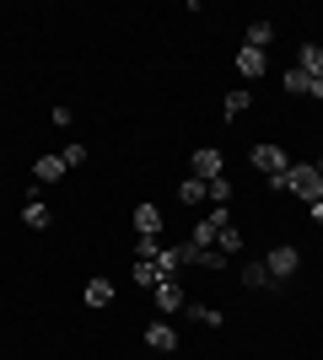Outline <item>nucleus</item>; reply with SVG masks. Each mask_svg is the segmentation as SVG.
Returning a JSON list of instances; mask_svg holds the SVG:
<instances>
[{"instance_id":"nucleus-13","label":"nucleus","mask_w":323,"mask_h":360,"mask_svg":"<svg viewBox=\"0 0 323 360\" xmlns=\"http://www.w3.org/2000/svg\"><path fill=\"white\" fill-rule=\"evenodd\" d=\"M81 301H87V307H108V301H113V280H103V274H97V280H87Z\"/></svg>"},{"instance_id":"nucleus-22","label":"nucleus","mask_w":323,"mask_h":360,"mask_svg":"<svg viewBox=\"0 0 323 360\" xmlns=\"http://www.w3.org/2000/svg\"><path fill=\"white\" fill-rule=\"evenodd\" d=\"M194 269H210V274H221V269H227V253H221V248H205Z\"/></svg>"},{"instance_id":"nucleus-16","label":"nucleus","mask_w":323,"mask_h":360,"mask_svg":"<svg viewBox=\"0 0 323 360\" xmlns=\"http://www.w3.org/2000/svg\"><path fill=\"white\" fill-rule=\"evenodd\" d=\"M22 221H27L32 231H49V226H54V210H49V205H38V199H27V210H22Z\"/></svg>"},{"instance_id":"nucleus-19","label":"nucleus","mask_w":323,"mask_h":360,"mask_svg":"<svg viewBox=\"0 0 323 360\" xmlns=\"http://www.w3.org/2000/svg\"><path fill=\"white\" fill-rule=\"evenodd\" d=\"M156 269H162V280H172V274L184 269V258H178V248H162V253H156Z\"/></svg>"},{"instance_id":"nucleus-3","label":"nucleus","mask_w":323,"mask_h":360,"mask_svg":"<svg viewBox=\"0 0 323 360\" xmlns=\"http://www.w3.org/2000/svg\"><path fill=\"white\" fill-rule=\"evenodd\" d=\"M151 301H156V312H162V317L189 312V290H184V280H178V274H172V280H162V285L151 290Z\"/></svg>"},{"instance_id":"nucleus-20","label":"nucleus","mask_w":323,"mask_h":360,"mask_svg":"<svg viewBox=\"0 0 323 360\" xmlns=\"http://www.w3.org/2000/svg\"><path fill=\"white\" fill-rule=\"evenodd\" d=\"M243 285H248V290H264V285H275V280H270V269H264V264H248V269H243Z\"/></svg>"},{"instance_id":"nucleus-11","label":"nucleus","mask_w":323,"mask_h":360,"mask_svg":"<svg viewBox=\"0 0 323 360\" xmlns=\"http://www.w3.org/2000/svg\"><path fill=\"white\" fill-rule=\"evenodd\" d=\"M248 108H253V91H248V86H237V91L221 97V113H227V119H243Z\"/></svg>"},{"instance_id":"nucleus-18","label":"nucleus","mask_w":323,"mask_h":360,"mask_svg":"<svg viewBox=\"0 0 323 360\" xmlns=\"http://www.w3.org/2000/svg\"><path fill=\"white\" fill-rule=\"evenodd\" d=\"M189 317H194L200 328H221V323H227V317L215 312V307H205V301H194V307H189Z\"/></svg>"},{"instance_id":"nucleus-12","label":"nucleus","mask_w":323,"mask_h":360,"mask_svg":"<svg viewBox=\"0 0 323 360\" xmlns=\"http://www.w3.org/2000/svg\"><path fill=\"white\" fill-rule=\"evenodd\" d=\"M237 70H243V75H248V81H259V75H264V70H270V60H264L259 49H237Z\"/></svg>"},{"instance_id":"nucleus-14","label":"nucleus","mask_w":323,"mask_h":360,"mask_svg":"<svg viewBox=\"0 0 323 360\" xmlns=\"http://www.w3.org/2000/svg\"><path fill=\"white\" fill-rule=\"evenodd\" d=\"M296 70L323 75V44H302V49H296Z\"/></svg>"},{"instance_id":"nucleus-4","label":"nucleus","mask_w":323,"mask_h":360,"mask_svg":"<svg viewBox=\"0 0 323 360\" xmlns=\"http://www.w3.org/2000/svg\"><path fill=\"white\" fill-rule=\"evenodd\" d=\"M264 269H270V280H291V274L302 269V253H296L291 242H280V248L264 253Z\"/></svg>"},{"instance_id":"nucleus-5","label":"nucleus","mask_w":323,"mask_h":360,"mask_svg":"<svg viewBox=\"0 0 323 360\" xmlns=\"http://www.w3.org/2000/svg\"><path fill=\"white\" fill-rule=\"evenodd\" d=\"M194 178H200V183L227 178V156H221L215 146H200V150H194Z\"/></svg>"},{"instance_id":"nucleus-10","label":"nucleus","mask_w":323,"mask_h":360,"mask_svg":"<svg viewBox=\"0 0 323 360\" xmlns=\"http://www.w3.org/2000/svg\"><path fill=\"white\" fill-rule=\"evenodd\" d=\"M129 221H135L140 237H156V231H162V210H156V205H135V215H129Z\"/></svg>"},{"instance_id":"nucleus-24","label":"nucleus","mask_w":323,"mask_h":360,"mask_svg":"<svg viewBox=\"0 0 323 360\" xmlns=\"http://www.w3.org/2000/svg\"><path fill=\"white\" fill-rule=\"evenodd\" d=\"M156 253H162V237H140L135 242V258H151V264H156Z\"/></svg>"},{"instance_id":"nucleus-15","label":"nucleus","mask_w":323,"mask_h":360,"mask_svg":"<svg viewBox=\"0 0 323 360\" xmlns=\"http://www.w3.org/2000/svg\"><path fill=\"white\" fill-rule=\"evenodd\" d=\"M129 274H135V285H146V290L162 285V269H156L151 258H135V264H129Z\"/></svg>"},{"instance_id":"nucleus-2","label":"nucleus","mask_w":323,"mask_h":360,"mask_svg":"<svg viewBox=\"0 0 323 360\" xmlns=\"http://www.w3.org/2000/svg\"><path fill=\"white\" fill-rule=\"evenodd\" d=\"M253 167H259L264 178H270V188H286L291 156H286V146H253Z\"/></svg>"},{"instance_id":"nucleus-6","label":"nucleus","mask_w":323,"mask_h":360,"mask_svg":"<svg viewBox=\"0 0 323 360\" xmlns=\"http://www.w3.org/2000/svg\"><path fill=\"white\" fill-rule=\"evenodd\" d=\"M280 86L291 91V97H318L323 103V75H308V70H296V65L280 75Z\"/></svg>"},{"instance_id":"nucleus-1","label":"nucleus","mask_w":323,"mask_h":360,"mask_svg":"<svg viewBox=\"0 0 323 360\" xmlns=\"http://www.w3.org/2000/svg\"><path fill=\"white\" fill-rule=\"evenodd\" d=\"M286 188H291L302 205H318L323 199V172L312 162H291V172H286Z\"/></svg>"},{"instance_id":"nucleus-21","label":"nucleus","mask_w":323,"mask_h":360,"mask_svg":"<svg viewBox=\"0 0 323 360\" xmlns=\"http://www.w3.org/2000/svg\"><path fill=\"white\" fill-rule=\"evenodd\" d=\"M215 248H221V253H243V231H237V226H227V231H221V237H215Z\"/></svg>"},{"instance_id":"nucleus-8","label":"nucleus","mask_w":323,"mask_h":360,"mask_svg":"<svg viewBox=\"0 0 323 360\" xmlns=\"http://www.w3.org/2000/svg\"><path fill=\"white\" fill-rule=\"evenodd\" d=\"M65 172H70V167L60 162V150H49V156H38V162H32V178H38V183H60Z\"/></svg>"},{"instance_id":"nucleus-23","label":"nucleus","mask_w":323,"mask_h":360,"mask_svg":"<svg viewBox=\"0 0 323 360\" xmlns=\"http://www.w3.org/2000/svg\"><path fill=\"white\" fill-rule=\"evenodd\" d=\"M205 188H210V205H227V199L237 194V188H232V178H215V183H205Z\"/></svg>"},{"instance_id":"nucleus-26","label":"nucleus","mask_w":323,"mask_h":360,"mask_svg":"<svg viewBox=\"0 0 323 360\" xmlns=\"http://www.w3.org/2000/svg\"><path fill=\"white\" fill-rule=\"evenodd\" d=\"M318 172H323V162H318Z\"/></svg>"},{"instance_id":"nucleus-7","label":"nucleus","mask_w":323,"mask_h":360,"mask_svg":"<svg viewBox=\"0 0 323 360\" xmlns=\"http://www.w3.org/2000/svg\"><path fill=\"white\" fill-rule=\"evenodd\" d=\"M146 345H151L156 355H172V349H178V328H172V323H151V328H146Z\"/></svg>"},{"instance_id":"nucleus-25","label":"nucleus","mask_w":323,"mask_h":360,"mask_svg":"<svg viewBox=\"0 0 323 360\" xmlns=\"http://www.w3.org/2000/svg\"><path fill=\"white\" fill-rule=\"evenodd\" d=\"M60 162L65 167H81V162H87V146H60Z\"/></svg>"},{"instance_id":"nucleus-9","label":"nucleus","mask_w":323,"mask_h":360,"mask_svg":"<svg viewBox=\"0 0 323 360\" xmlns=\"http://www.w3.org/2000/svg\"><path fill=\"white\" fill-rule=\"evenodd\" d=\"M270 44H275V22H264V16H259V22H248V38H243V49H259V54H264Z\"/></svg>"},{"instance_id":"nucleus-17","label":"nucleus","mask_w":323,"mask_h":360,"mask_svg":"<svg viewBox=\"0 0 323 360\" xmlns=\"http://www.w3.org/2000/svg\"><path fill=\"white\" fill-rule=\"evenodd\" d=\"M178 199H184V205H205V199H210V188H205V183L194 178V172H189V178L178 183Z\"/></svg>"}]
</instances>
